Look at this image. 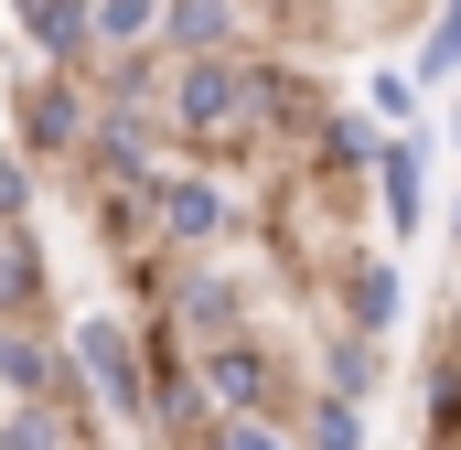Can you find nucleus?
I'll return each instance as SVG.
<instances>
[{"label": "nucleus", "mask_w": 461, "mask_h": 450, "mask_svg": "<svg viewBox=\"0 0 461 450\" xmlns=\"http://www.w3.org/2000/svg\"><path fill=\"white\" fill-rule=\"evenodd\" d=\"M161 215H172V236H215V225H226V204H215L204 183H161Z\"/></svg>", "instance_id": "39448f33"}, {"label": "nucleus", "mask_w": 461, "mask_h": 450, "mask_svg": "<svg viewBox=\"0 0 461 450\" xmlns=\"http://www.w3.org/2000/svg\"><path fill=\"white\" fill-rule=\"evenodd\" d=\"M150 11H161V0H97V32H108V43H129Z\"/></svg>", "instance_id": "9d476101"}, {"label": "nucleus", "mask_w": 461, "mask_h": 450, "mask_svg": "<svg viewBox=\"0 0 461 450\" xmlns=\"http://www.w3.org/2000/svg\"><path fill=\"white\" fill-rule=\"evenodd\" d=\"M236 108H247V97H236L226 65H194V76H183V129H236Z\"/></svg>", "instance_id": "f03ea898"}, {"label": "nucleus", "mask_w": 461, "mask_h": 450, "mask_svg": "<svg viewBox=\"0 0 461 450\" xmlns=\"http://www.w3.org/2000/svg\"><path fill=\"white\" fill-rule=\"evenodd\" d=\"M0 215H22V172L11 161H0Z\"/></svg>", "instance_id": "f8f14e48"}, {"label": "nucleus", "mask_w": 461, "mask_h": 450, "mask_svg": "<svg viewBox=\"0 0 461 450\" xmlns=\"http://www.w3.org/2000/svg\"><path fill=\"white\" fill-rule=\"evenodd\" d=\"M22 32H32L43 54H76V32H86V11H76V0H22Z\"/></svg>", "instance_id": "20e7f679"}, {"label": "nucleus", "mask_w": 461, "mask_h": 450, "mask_svg": "<svg viewBox=\"0 0 461 450\" xmlns=\"http://www.w3.org/2000/svg\"><path fill=\"white\" fill-rule=\"evenodd\" d=\"M386 225H419V161L386 150Z\"/></svg>", "instance_id": "423d86ee"}, {"label": "nucleus", "mask_w": 461, "mask_h": 450, "mask_svg": "<svg viewBox=\"0 0 461 450\" xmlns=\"http://www.w3.org/2000/svg\"><path fill=\"white\" fill-rule=\"evenodd\" d=\"M65 129H76V97H65V86H43V97H32V140H65Z\"/></svg>", "instance_id": "1a4fd4ad"}, {"label": "nucleus", "mask_w": 461, "mask_h": 450, "mask_svg": "<svg viewBox=\"0 0 461 450\" xmlns=\"http://www.w3.org/2000/svg\"><path fill=\"white\" fill-rule=\"evenodd\" d=\"M183 322H194V333H226V322H236V290H194Z\"/></svg>", "instance_id": "6e6552de"}, {"label": "nucleus", "mask_w": 461, "mask_h": 450, "mask_svg": "<svg viewBox=\"0 0 461 450\" xmlns=\"http://www.w3.org/2000/svg\"><path fill=\"white\" fill-rule=\"evenodd\" d=\"M204 375H215V397H236V408H258V397H268V364H258L247 343H215V364H204Z\"/></svg>", "instance_id": "7ed1b4c3"}, {"label": "nucleus", "mask_w": 461, "mask_h": 450, "mask_svg": "<svg viewBox=\"0 0 461 450\" xmlns=\"http://www.w3.org/2000/svg\"><path fill=\"white\" fill-rule=\"evenodd\" d=\"M172 32H183V43H226V0H183Z\"/></svg>", "instance_id": "0eeeda50"}, {"label": "nucleus", "mask_w": 461, "mask_h": 450, "mask_svg": "<svg viewBox=\"0 0 461 450\" xmlns=\"http://www.w3.org/2000/svg\"><path fill=\"white\" fill-rule=\"evenodd\" d=\"M451 65H461V0L440 11V32H429V76H451Z\"/></svg>", "instance_id": "9b49d317"}, {"label": "nucleus", "mask_w": 461, "mask_h": 450, "mask_svg": "<svg viewBox=\"0 0 461 450\" xmlns=\"http://www.w3.org/2000/svg\"><path fill=\"white\" fill-rule=\"evenodd\" d=\"M76 354H86V375L108 386L118 408H140V354H129V333H118V322H86V333H76Z\"/></svg>", "instance_id": "f257e3e1"}]
</instances>
